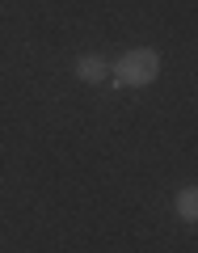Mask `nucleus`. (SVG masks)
Wrapping results in <instances>:
<instances>
[{
  "label": "nucleus",
  "mask_w": 198,
  "mask_h": 253,
  "mask_svg": "<svg viewBox=\"0 0 198 253\" xmlns=\"http://www.w3.org/2000/svg\"><path fill=\"white\" fill-rule=\"evenodd\" d=\"M110 76H114L118 89H144V84H152L156 76H160V55L152 51V46H139V51H126L122 59L110 68Z\"/></svg>",
  "instance_id": "1"
},
{
  "label": "nucleus",
  "mask_w": 198,
  "mask_h": 253,
  "mask_svg": "<svg viewBox=\"0 0 198 253\" xmlns=\"http://www.w3.org/2000/svg\"><path fill=\"white\" fill-rule=\"evenodd\" d=\"M76 76H80L84 84H106L110 63L101 59V55H80V59H76Z\"/></svg>",
  "instance_id": "2"
},
{
  "label": "nucleus",
  "mask_w": 198,
  "mask_h": 253,
  "mask_svg": "<svg viewBox=\"0 0 198 253\" xmlns=\"http://www.w3.org/2000/svg\"><path fill=\"white\" fill-rule=\"evenodd\" d=\"M177 215L186 219V224H194V219H198V190L194 186H186L177 194Z\"/></svg>",
  "instance_id": "3"
}]
</instances>
